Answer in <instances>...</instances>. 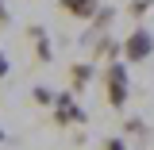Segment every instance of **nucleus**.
<instances>
[{"label":"nucleus","instance_id":"nucleus-1","mask_svg":"<svg viewBox=\"0 0 154 150\" xmlns=\"http://www.w3.org/2000/svg\"><path fill=\"white\" fill-rule=\"evenodd\" d=\"M104 100H108V108H123L127 104V96H131V81H127V62H112V66H104Z\"/></svg>","mask_w":154,"mask_h":150},{"label":"nucleus","instance_id":"nucleus-2","mask_svg":"<svg viewBox=\"0 0 154 150\" xmlns=\"http://www.w3.org/2000/svg\"><path fill=\"white\" fill-rule=\"evenodd\" d=\"M150 54H154V35L146 27H135L131 35L123 38V62L127 66H139V62H146Z\"/></svg>","mask_w":154,"mask_h":150},{"label":"nucleus","instance_id":"nucleus-3","mask_svg":"<svg viewBox=\"0 0 154 150\" xmlns=\"http://www.w3.org/2000/svg\"><path fill=\"white\" fill-rule=\"evenodd\" d=\"M54 123H58V127L85 123V108L73 100V93H58V100H54Z\"/></svg>","mask_w":154,"mask_h":150},{"label":"nucleus","instance_id":"nucleus-4","mask_svg":"<svg viewBox=\"0 0 154 150\" xmlns=\"http://www.w3.org/2000/svg\"><path fill=\"white\" fill-rule=\"evenodd\" d=\"M58 8H62V16H69V19H93L104 4L100 0H58Z\"/></svg>","mask_w":154,"mask_h":150},{"label":"nucleus","instance_id":"nucleus-5","mask_svg":"<svg viewBox=\"0 0 154 150\" xmlns=\"http://www.w3.org/2000/svg\"><path fill=\"white\" fill-rule=\"evenodd\" d=\"M116 19L112 8H100L93 19H89V35H85V42H96V38H104V31H108V23Z\"/></svg>","mask_w":154,"mask_h":150},{"label":"nucleus","instance_id":"nucleus-6","mask_svg":"<svg viewBox=\"0 0 154 150\" xmlns=\"http://www.w3.org/2000/svg\"><path fill=\"white\" fill-rule=\"evenodd\" d=\"M27 38L35 42V58H38V62H50V58H54V50H50V42H46V35H42V27H38V23L27 27Z\"/></svg>","mask_w":154,"mask_h":150},{"label":"nucleus","instance_id":"nucleus-7","mask_svg":"<svg viewBox=\"0 0 154 150\" xmlns=\"http://www.w3.org/2000/svg\"><path fill=\"white\" fill-rule=\"evenodd\" d=\"M93 54L100 58V62H104V58H108V66H112L116 58L123 54V42H112V38L104 35V38H96V42H93Z\"/></svg>","mask_w":154,"mask_h":150},{"label":"nucleus","instance_id":"nucleus-8","mask_svg":"<svg viewBox=\"0 0 154 150\" xmlns=\"http://www.w3.org/2000/svg\"><path fill=\"white\" fill-rule=\"evenodd\" d=\"M89 81H93V66H85V62L81 66H69V93H81Z\"/></svg>","mask_w":154,"mask_h":150},{"label":"nucleus","instance_id":"nucleus-9","mask_svg":"<svg viewBox=\"0 0 154 150\" xmlns=\"http://www.w3.org/2000/svg\"><path fill=\"white\" fill-rule=\"evenodd\" d=\"M150 4H154V0H131V4H127V16H131V19H143L146 12H150Z\"/></svg>","mask_w":154,"mask_h":150},{"label":"nucleus","instance_id":"nucleus-10","mask_svg":"<svg viewBox=\"0 0 154 150\" xmlns=\"http://www.w3.org/2000/svg\"><path fill=\"white\" fill-rule=\"evenodd\" d=\"M31 100H35V104H42V108H50V104L58 100V93H50V89H42V85H38L35 93H31Z\"/></svg>","mask_w":154,"mask_h":150},{"label":"nucleus","instance_id":"nucleus-11","mask_svg":"<svg viewBox=\"0 0 154 150\" xmlns=\"http://www.w3.org/2000/svg\"><path fill=\"white\" fill-rule=\"evenodd\" d=\"M123 135H139V139H146V123H143V119H123Z\"/></svg>","mask_w":154,"mask_h":150},{"label":"nucleus","instance_id":"nucleus-12","mask_svg":"<svg viewBox=\"0 0 154 150\" xmlns=\"http://www.w3.org/2000/svg\"><path fill=\"white\" fill-rule=\"evenodd\" d=\"M100 150H127V142H123V139H104Z\"/></svg>","mask_w":154,"mask_h":150},{"label":"nucleus","instance_id":"nucleus-13","mask_svg":"<svg viewBox=\"0 0 154 150\" xmlns=\"http://www.w3.org/2000/svg\"><path fill=\"white\" fill-rule=\"evenodd\" d=\"M0 77H8V58H4V50H0Z\"/></svg>","mask_w":154,"mask_h":150},{"label":"nucleus","instance_id":"nucleus-14","mask_svg":"<svg viewBox=\"0 0 154 150\" xmlns=\"http://www.w3.org/2000/svg\"><path fill=\"white\" fill-rule=\"evenodd\" d=\"M8 23V8H4V0H0V27Z\"/></svg>","mask_w":154,"mask_h":150},{"label":"nucleus","instance_id":"nucleus-15","mask_svg":"<svg viewBox=\"0 0 154 150\" xmlns=\"http://www.w3.org/2000/svg\"><path fill=\"white\" fill-rule=\"evenodd\" d=\"M0 142H4V131H0Z\"/></svg>","mask_w":154,"mask_h":150}]
</instances>
